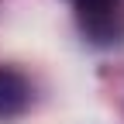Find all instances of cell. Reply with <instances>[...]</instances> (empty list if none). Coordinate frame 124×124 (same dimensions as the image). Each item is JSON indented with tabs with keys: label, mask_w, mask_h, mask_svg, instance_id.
Listing matches in <instances>:
<instances>
[{
	"label": "cell",
	"mask_w": 124,
	"mask_h": 124,
	"mask_svg": "<svg viewBox=\"0 0 124 124\" xmlns=\"http://www.w3.org/2000/svg\"><path fill=\"white\" fill-rule=\"evenodd\" d=\"M79 7V21L97 41H117V35L124 31V24H117L121 17V0H76Z\"/></svg>",
	"instance_id": "cell-1"
},
{
	"label": "cell",
	"mask_w": 124,
	"mask_h": 124,
	"mask_svg": "<svg viewBox=\"0 0 124 124\" xmlns=\"http://www.w3.org/2000/svg\"><path fill=\"white\" fill-rule=\"evenodd\" d=\"M31 103V86L17 69L0 66V117H17Z\"/></svg>",
	"instance_id": "cell-2"
}]
</instances>
